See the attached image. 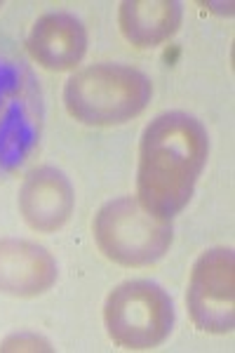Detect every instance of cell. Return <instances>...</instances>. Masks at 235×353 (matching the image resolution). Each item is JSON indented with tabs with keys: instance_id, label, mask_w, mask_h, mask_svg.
I'll return each instance as SVG.
<instances>
[{
	"instance_id": "cell-1",
	"label": "cell",
	"mask_w": 235,
	"mask_h": 353,
	"mask_svg": "<svg viewBox=\"0 0 235 353\" xmlns=\"http://www.w3.org/2000/svg\"><path fill=\"white\" fill-rule=\"evenodd\" d=\"M210 158L207 128L186 111H165L144 128L136 165V201L172 221L191 203Z\"/></svg>"
},
{
	"instance_id": "cell-2",
	"label": "cell",
	"mask_w": 235,
	"mask_h": 353,
	"mask_svg": "<svg viewBox=\"0 0 235 353\" xmlns=\"http://www.w3.org/2000/svg\"><path fill=\"white\" fill-rule=\"evenodd\" d=\"M153 83L144 71L118 61L80 68L64 85V106L88 128H116L141 116L151 104Z\"/></svg>"
},
{
	"instance_id": "cell-3",
	"label": "cell",
	"mask_w": 235,
	"mask_h": 353,
	"mask_svg": "<svg viewBox=\"0 0 235 353\" xmlns=\"http://www.w3.org/2000/svg\"><path fill=\"white\" fill-rule=\"evenodd\" d=\"M99 252L125 269L158 264L174 243L172 224L151 214L136 198L120 196L104 203L92 221Z\"/></svg>"
},
{
	"instance_id": "cell-4",
	"label": "cell",
	"mask_w": 235,
	"mask_h": 353,
	"mask_svg": "<svg viewBox=\"0 0 235 353\" xmlns=\"http://www.w3.org/2000/svg\"><path fill=\"white\" fill-rule=\"evenodd\" d=\"M176 321L170 292L151 281H125L108 292L104 325L113 344L127 351H151L165 344Z\"/></svg>"
},
{
	"instance_id": "cell-5",
	"label": "cell",
	"mask_w": 235,
	"mask_h": 353,
	"mask_svg": "<svg viewBox=\"0 0 235 353\" xmlns=\"http://www.w3.org/2000/svg\"><path fill=\"white\" fill-rule=\"evenodd\" d=\"M193 325L207 334H228L235 327V254L212 248L196 259L186 290Z\"/></svg>"
},
{
	"instance_id": "cell-6",
	"label": "cell",
	"mask_w": 235,
	"mask_h": 353,
	"mask_svg": "<svg viewBox=\"0 0 235 353\" xmlns=\"http://www.w3.org/2000/svg\"><path fill=\"white\" fill-rule=\"evenodd\" d=\"M19 214L28 224V229L38 233H54L64 229L76 210V191H73L71 179L52 168L31 170L19 186Z\"/></svg>"
},
{
	"instance_id": "cell-7",
	"label": "cell",
	"mask_w": 235,
	"mask_h": 353,
	"mask_svg": "<svg viewBox=\"0 0 235 353\" xmlns=\"http://www.w3.org/2000/svg\"><path fill=\"white\" fill-rule=\"evenodd\" d=\"M59 264L48 248L26 238H0V294L33 299L50 292Z\"/></svg>"
},
{
	"instance_id": "cell-8",
	"label": "cell",
	"mask_w": 235,
	"mask_h": 353,
	"mask_svg": "<svg viewBox=\"0 0 235 353\" xmlns=\"http://www.w3.org/2000/svg\"><path fill=\"white\" fill-rule=\"evenodd\" d=\"M88 28L76 14L48 12L33 21L26 36V50L31 59L45 71H73L88 54Z\"/></svg>"
},
{
	"instance_id": "cell-9",
	"label": "cell",
	"mask_w": 235,
	"mask_h": 353,
	"mask_svg": "<svg viewBox=\"0 0 235 353\" xmlns=\"http://www.w3.org/2000/svg\"><path fill=\"white\" fill-rule=\"evenodd\" d=\"M183 5L179 0H123L118 24L125 41L136 48H158L181 28Z\"/></svg>"
},
{
	"instance_id": "cell-10",
	"label": "cell",
	"mask_w": 235,
	"mask_h": 353,
	"mask_svg": "<svg viewBox=\"0 0 235 353\" xmlns=\"http://www.w3.org/2000/svg\"><path fill=\"white\" fill-rule=\"evenodd\" d=\"M54 351L50 339L38 332H12L0 341V353H48Z\"/></svg>"
},
{
	"instance_id": "cell-11",
	"label": "cell",
	"mask_w": 235,
	"mask_h": 353,
	"mask_svg": "<svg viewBox=\"0 0 235 353\" xmlns=\"http://www.w3.org/2000/svg\"><path fill=\"white\" fill-rule=\"evenodd\" d=\"M0 8H3V3H0Z\"/></svg>"
}]
</instances>
